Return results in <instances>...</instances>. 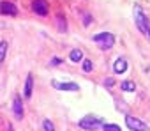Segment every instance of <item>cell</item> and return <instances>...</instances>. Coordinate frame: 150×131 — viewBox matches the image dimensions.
<instances>
[{"instance_id": "cell-14", "label": "cell", "mask_w": 150, "mask_h": 131, "mask_svg": "<svg viewBox=\"0 0 150 131\" xmlns=\"http://www.w3.org/2000/svg\"><path fill=\"white\" fill-rule=\"evenodd\" d=\"M42 129L44 131H55V126H53V122L50 119H44L42 120Z\"/></svg>"}, {"instance_id": "cell-13", "label": "cell", "mask_w": 150, "mask_h": 131, "mask_svg": "<svg viewBox=\"0 0 150 131\" xmlns=\"http://www.w3.org/2000/svg\"><path fill=\"white\" fill-rule=\"evenodd\" d=\"M6 53H7V43L6 41H2L0 43V60H6Z\"/></svg>"}, {"instance_id": "cell-3", "label": "cell", "mask_w": 150, "mask_h": 131, "mask_svg": "<svg viewBox=\"0 0 150 131\" xmlns=\"http://www.w3.org/2000/svg\"><path fill=\"white\" fill-rule=\"evenodd\" d=\"M92 41H94V43H97V44H99V48L106 51V50H110V48L115 44V36H113V34H110V32H101V34L94 36V37H92Z\"/></svg>"}, {"instance_id": "cell-11", "label": "cell", "mask_w": 150, "mask_h": 131, "mask_svg": "<svg viewBox=\"0 0 150 131\" xmlns=\"http://www.w3.org/2000/svg\"><path fill=\"white\" fill-rule=\"evenodd\" d=\"M81 58H83V51H81V50L76 48V50L71 51V62H80Z\"/></svg>"}, {"instance_id": "cell-15", "label": "cell", "mask_w": 150, "mask_h": 131, "mask_svg": "<svg viewBox=\"0 0 150 131\" xmlns=\"http://www.w3.org/2000/svg\"><path fill=\"white\" fill-rule=\"evenodd\" d=\"M58 28H60V32H65L67 30V27H65V18L64 16H58Z\"/></svg>"}, {"instance_id": "cell-16", "label": "cell", "mask_w": 150, "mask_h": 131, "mask_svg": "<svg viewBox=\"0 0 150 131\" xmlns=\"http://www.w3.org/2000/svg\"><path fill=\"white\" fill-rule=\"evenodd\" d=\"M103 131H120V127L117 124H104L103 126Z\"/></svg>"}, {"instance_id": "cell-12", "label": "cell", "mask_w": 150, "mask_h": 131, "mask_svg": "<svg viewBox=\"0 0 150 131\" xmlns=\"http://www.w3.org/2000/svg\"><path fill=\"white\" fill-rule=\"evenodd\" d=\"M122 90H125V92H134L136 90V85H134V82H129V80H125V82H122Z\"/></svg>"}, {"instance_id": "cell-7", "label": "cell", "mask_w": 150, "mask_h": 131, "mask_svg": "<svg viewBox=\"0 0 150 131\" xmlns=\"http://www.w3.org/2000/svg\"><path fill=\"white\" fill-rule=\"evenodd\" d=\"M51 85L55 87V89H58V90H71V92H76V90H80V85L78 83H72V82H69V83H60V82H51Z\"/></svg>"}, {"instance_id": "cell-6", "label": "cell", "mask_w": 150, "mask_h": 131, "mask_svg": "<svg viewBox=\"0 0 150 131\" xmlns=\"http://www.w3.org/2000/svg\"><path fill=\"white\" fill-rule=\"evenodd\" d=\"M13 113L18 120L23 119V103H21L20 96H14V99H13Z\"/></svg>"}, {"instance_id": "cell-4", "label": "cell", "mask_w": 150, "mask_h": 131, "mask_svg": "<svg viewBox=\"0 0 150 131\" xmlns=\"http://www.w3.org/2000/svg\"><path fill=\"white\" fill-rule=\"evenodd\" d=\"M125 126H127L131 131H148V129H150L141 119H136V117H132V115H127V117H125Z\"/></svg>"}, {"instance_id": "cell-8", "label": "cell", "mask_w": 150, "mask_h": 131, "mask_svg": "<svg viewBox=\"0 0 150 131\" xmlns=\"http://www.w3.org/2000/svg\"><path fill=\"white\" fill-rule=\"evenodd\" d=\"M2 14L4 16H16L18 14V7L13 2H2Z\"/></svg>"}, {"instance_id": "cell-5", "label": "cell", "mask_w": 150, "mask_h": 131, "mask_svg": "<svg viewBox=\"0 0 150 131\" xmlns=\"http://www.w3.org/2000/svg\"><path fill=\"white\" fill-rule=\"evenodd\" d=\"M32 11L39 16H46L50 13V7H48V2L46 0H34L32 2Z\"/></svg>"}, {"instance_id": "cell-17", "label": "cell", "mask_w": 150, "mask_h": 131, "mask_svg": "<svg viewBox=\"0 0 150 131\" xmlns=\"http://www.w3.org/2000/svg\"><path fill=\"white\" fill-rule=\"evenodd\" d=\"M83 71L90 73L92 71V60H83Z\"/></svg>"}, {"instance_id": "cell-1", "label": "cell", "mask_w": 150, "mask_h": 131, "mask_svg": "<svg viewBox=\"0 0 150 131\" xmlns=\"http://www.w3.org/2000/svg\"><path fill=\"white\" fill-rule=\"evenodd\" d=\"M132 13H134V23H136L138 30L150 41V21H148L146 14L143 13V9L139 6H134V11Z\"/></svg>"}, {"instance_id": "cell-10", "label": "cell", "mask_w": 150, "mask_h": 131, "mask_svg": "<svg viewBox=\"0 0 150 131\" xmlns=\"http://www.w3.org/2000/svg\"><path fill=\"white\" fill-rule=\"evenodd\" d=\"M32 89H34V76L28 75V76H27V82H25V90H23V94H25L27 99L32 96Z\"/></svg>"}, {"instance_id": "cell-18", "label": "cell", "mask_w": 150, "mask_h": 131, "mask_svg": "<svg viewBox=\"0 0 150 131\" xmlns=\"http://www.w3.org/2000/svg\"><path fill=\"white\" fill-rule=\"evenodd\" d=\"M104 85H106V87H113V85H115V80H113V78H108V80L104 82Z\"/></svg>"}, {"instance_id": "cell-19", "label": "cell", "mask_w": 150, "mask_h": 131, "mask_svg": "<svg viewBox=\"0 0 150 131\" xmlns=\"http://www.w3.org/2000/svg\"><path fill=\"white\" fill-rule=\"evenodd\" d=\"M60 62H62V60H60V58H53V60H51V64H53V66H58V64H60Z\"/></svg>"}, {"instance_id": "cell-2", "label": "cell", "mask_w": 150, "mask_h": 131, "mask_svg": "<svg viewBox=\"0 0 150 131\" xmlns=\"http://www.w3.org/2000/svg\"><path fill=\"white\" fill-rule=\"evenodd\" d=\"M78 126H80L81 129H87V131H96V129L103 127L104 124H103V119H101V117L88 115V117H83V119L78 122Z\"/></svg>"}, {"instance_id": "cell-9", "label": "cell", "mask_w": 150, "mask_h": 131, "mask_svg": "<svg viewBox=\"0 0 150 131\" xmlns=\"http://www.w3.org/2000/svg\"><path fill=\"white\" fill-rule=\"evenodd\" d=\"M125 69H127V60L124 57H118L115 60V64H113V71L117 75H122V73H125Z\"/></svg>"}]
</instances>
